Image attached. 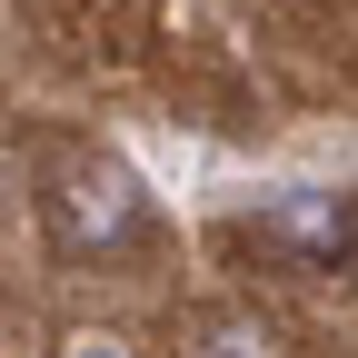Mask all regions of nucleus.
I'll return each instance as SVG.
<instances>
[{
    "label": "nucleus",
    "instance_id": "obj_1",
    "mask_svg": "<svg viewBox=\"0 0 358 358\" xmlns=\"http://www.w3.org/2000/svg\"><path fill=\"white\" fill-rule=\"evenodd\" d=\"M40 209H50V239L70 259H110V249H129L150 229V199H140V179L120 159H60L50 189H40Z\"/></svg>",
    "mask_w": 358,
    "mask_h": 358
},
{
    "label": "nucleus",
    "instance_id": "obj_2",
    "mask_svg": "<svg viewBox=\"0 0 358 358\" xmlns=\"http://www.w3.org/2000/svg\"><path fill=\"white\" fill-rule=\"evenodd\" d=\"M259 239L299 249L308 268H338V259H348V199H338V189H289L279 209H259Z\"/></svg>",
    "mask_w": 358,
    "mask_h": 358
},
{
    "label": "nucleus",
    "instance_id": "obj_3",
    "mask_svg": "<svg viewBox=\"0 0 358 358\" xmlns=\"http://www.w3.org/2000/svg\"><path fill=\"white\" fill-rule=\"evenodd\" d=\"M199 358H279V329H259V319H219L199 338Z\"/></svg>",
    "mask_w": 358,
    "mask_h": 358
}]
</instances>
